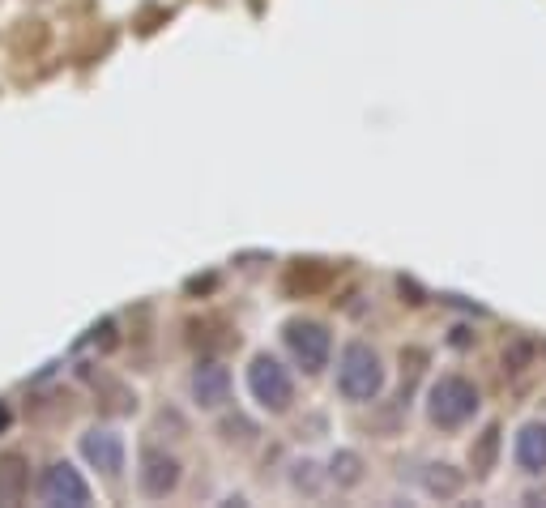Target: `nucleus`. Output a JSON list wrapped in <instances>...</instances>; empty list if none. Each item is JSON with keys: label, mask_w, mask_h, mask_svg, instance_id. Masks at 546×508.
<instances>
[{"label": "nucleus", "mask_w": 546, "mask_h": 508, "mask_svg": "<svg viewBox=\"0 0 546 508\" xmlns=\"http://www.w3.org/2000/svg\"><path fill=\"white\" fill-rule=\"evenodd\" d=\"M384 389V363L367 342H350L337 359V393L346 402H372Z\"/></svg>", "instance_id": "f257e3e1"}, {"label": "nucleus", "mask_w": 546, "mask_h": 508, "mask_svg": "<svg viewBox=\"0 0 546 508\" xmlns=\"http://www.w3.org/2000/svg\"><path fill=\"white\" fill-rule=\"evenodd\" d=\"M478 415V389L465 376H440L427 393V419L444 427V432H457Z\"/></svg>", "instance_id": "f03ea898"}, {"label": "nucleus", "mask_w": 546, "mask_h": 508, "mask_svg": "<svg viewBox=\"0 0 546 508\" xmlns=\"http://www.w3.org/2000/svg\"><path fill=\"white\" fill-rule=\"evenodd\" d=\"M248 393L269 415H282V410H291V402H295V380L273 355H256L248 363Z\"/></svg>", "instance_id": "7ed1b4c3"}, {"label": "nucleus", "mask_w": 546, "mask_h": 508, "mask_svg": "<svg viewBox=\"0 0 546 508\" xmlns=\"http://www.w3.org/2000/svg\"><path fill=\"white\" fill-rule=\"evenodd\" d=\"M286 351L303 372H320L333 351V333L320 321H291L286 325Z\"/></svg>", "instance_id": "20e7f679"}, {"label": "nucleus", "mask_w": 546, "mask_h": 508, "mask_svg": "<svg viewBox=\"0 0 546 508\" xmlns=\"http://www.w3.org/2000/svg\"><path fill=\"white\" fill-rule=\"evenodd\" d=\"M39 496H43V504L86 508L90 504V483L69 462H52V466L43 470V479H39Z\"/></svg>", "instance_id": "39448f33"}, {"label": "nucleus", "mask_w": 546, "mask_h": 508, "mask_svg": "<svg viewBox=\"0 0 546 508\" xmlns=\"http://www.w3.org/2000/svg\"><path fill=\"white\" fill-rule=\"evenodd\" d=\"M137 487L146 491L150 500H167L175 487H180V462L167 453V449H141V462H137Z\"/></svg>", "instance_id": "423d86ee"}, {"label": "nucleus", "mask_w": 546, "mask_h": 508, "mask_svg": "<svg viewBox=\"0 0 546 508\" xmlns=\"http://www.w3.org/2000/svg\"><path fill=\"white\" fill-rule=\"evenodd\" d=\"M82 457L99 474H107V479H120L124 474V436L111 432V427H90L82 436Z\"/></svg>", "instance_id": "0eeeda50"}, {"label": "nucleus", "mask_w": 546, "mask_h": 508, "mask_svg": "<svg viewBox=\"0 0 546 508\" xmlns=\"http://www.w3.org/2000/svg\"><path fill=\"white\" fill-rule=\"evenodd\" d=\"M231 398V372L222 368V363H201L197 372H192V402L201 410H222Z\"/></svg>", "instance_id": "6e6552de"}, {"label": "nucleus", "mask_w": 546, "mask_h": 508, "mask_svg": "<svg viewBox=\"0 0 546 508\" xmlns=\"http://www.w3.org/2000/svg\"><path fill=\"white\" fill-rule=\"evenodd\" d=\"M512 457H517L521 470L542 474L546 470V423H525L517 432V444H512Z\"/></svg>", "instance_id": "1a4fd4ad"}, {"label": "nucleus", "mask_w": 546, "mask_h": 508, "mask_svg": "<svg viewBox=\"0 0 546 508\" xmlns=\"http://www.w3.org/2000/svg\"><path fill=\"white\" fill-rule=\"evenodd\" d=\"M30 491V466L22 453L0 457V504H22Z\"/></svg>", "instance_id": "9d476101"}, {"label": "nucleus", "mask_w": 546, "mask_h": 508, "mask_svg": "<svg viewBox=\"0 0 546 508\" xmlns=\"http://www.w3.org/2000/svg\"><path fill=\"white\" fill-rule=\"evenodd\" d=\"M359 470H363V462H359V453H350V449H342L329 462V479L333 483H342V487H355L359 483Z\"/></svg>", "instance_id": "9b49d317"}, {"label": "nucleus", "mask_w": 546, "mask_h": 508, "mask_svg": "<svg viewBox=\"0 0 546 508\" xmlns=\"http://www.w3.org/2000/svg\"><path fill=\"white\" fill-rule=\"evenodd\" d=\"M457 487H461L457 474H427V491H431V496H453Z\"/></svg>", "instance_id": "f8f14e48"}, {"label": "nucleus", "mask_w": 546, "mask_h": 508, "mask_svg": "<svg viewBox=\"0 0 546 508\" xmlns=\"http://www.w3.org/2000/svg\"><path fill=\"white\" fill-rule=\"evenodd\" d=\"M495 444H500V432H495V427H491V432L483 436V449H478V466H491V453H495Z\"/></svg>", "instance_id": "ddd939ff"}, {"label": "nucleus", "mask_w": 546, "mask_h": 508, "mask_svg": "<svg viewBox=\"0 0 546 508\" xmlns=\"http://www.w3.org/2000/svg\"><path fill=\"white\" fill-rule=\"evenodd\" d=\"M9 423H13V410H9L5 402H0V432H5V427H9Z\"/></svg>", "instance_id": "4468645a"}, {"label": "nucleus", "mask_w": 546, "mask_h": 508, "mask_svg": "<svg viewBox=\"0 0 546 508\" xmlns=\"http://www.w3.org/2000/svg\"><path fill=\"white\" fill-rule=\"evenodd\" d=\"M525 500H529V504H538V500H546V487H542V491H529V496H525Z\"/></svg>", "instance_id": "2eb2a0df"}]
</instances>
